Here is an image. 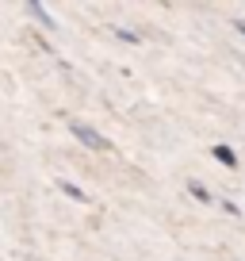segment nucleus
Wrapping results in <instances>:
<instances>
[{
  "mask_svg": "<svg viewBox=\"0 0 245 261\" xmlns=\"http://www.w3.org/2000/svg\"><path fill=\"white\" fill-rule=\"evenodd\" d=\"M192 188V196H196V200H203V204H211V192H207L203 185H188Z\"/></svg>",
  "mask_w": 245,
  "mask_h": 261,
  "instance_id": "5",
  "label": "nucleus"
},
{
  "mask_svg": "<svg viewBox=\"0 0 245 261\" xmlns=\"http://www.w3.org/2000/svg\"><path fill=\"white\" fill-rule=\"evenodd\" d=\"M69 130H73V139L81 142V146H88V150H111V142H107L96 127H88V123H81V119H69Z\"/></svg>",
  "mask_w": 245,
  "mask_h": 261,
  "instance_id": "1",
  "label": "nucleus"
},
{
  "mask_svg": "<svg viewBox=\"0 0 245 261\" xmlns=\"http://www.w3.org/2000/svg\"><path fill=\"white\" fill-rule=\"evenodd\" d=\"M57 188H62L66 196H73V200H81V204H88V196H84V192H81L77 185H69V180H57Z\"/></svg>",
  "mask_w": 245,
  "mask_h": 261,
  "instance_id": "3",
  "label": "nucleus"
},
{
  "mask_svg": "<svg viewBox=\"0 0 245 261\" xmlns=\"http://www.w3.org/2000/svg\"><path fill=\"white\" fill-rule=\"evenodd\" d=\"M215 158H219L222 165H237V158H234V150H230V146H215Z\"/></svg>",
  "mask_w": 245,
  "mask_h": 261,
  "instance_id": "4",
  "label": "nucleus"
},
{
  "mask_svg": "<svg viewBox=\"0 0 245 261\" xmlns=\"http://www.w3.org/2000/svg\"><path fill=\"white\" fill-rule=\"evenodd\" d=\"M234 27H237V31H241V35H245V23H241V19H237V23H234Z\"/></svg>",
  "mask_w": 245,
  "mask_h": 261,
  "instance_id": "6",
  "label": "nucleus"
},
{
  "mask_svg": "<svg viewBox=\"0 0 245 261\" xmlns=\"http://www.w3.org/2000/svg\"><path fill=\"white\" fill-rule=\"evenodd\" d=\"M27 12H31V16H35V19H39V23H42V27H54V16H50V12H46V8H42V4H27Z\"/></svg>",
  "mask_w": 245,
  "mask_h": 261,
  "instance_id": "2",
  "label": "nucleus"
}]
</instances>
